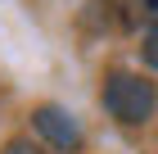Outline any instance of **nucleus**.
Instances as JSON below:
<instances>
[{
    "mask_svg": "<svg viewBox=\"0 0 158 154\" xmlns=\"http://www.w3.org/2000/svg\"><path fill=\"white\" fill-rule=\"evenodd\" d=\"M104 109H109L122 127H140V122L154 118L158 91H154L149 77H140V73H113L109 82H104Z\"/></svg>",
    "mask_w": 158,
    "mask_h": 154,
    "instance_id": "1",
    "label": "nucleus"
},
{
    "mask_svg": "<svg viewBox=\"0 0 158 154\" xmlns=\"http://www.w3.org/2000/svg\"><path fill=\"white\" fill-rule=\"evenodd\" d=\"M32 127H36L54 150H77V145H81V122H77V113H68L63 104H41L36 113H32Z\"/></svg>",
    "mask_w": 158,
    "mask_h": 154,
    "instance_id": "2",
    "label": "nucleus"
},
{
    "mask_svg": "<svg viewBox=\"0 0 158 154\" xmlns=\"http://www.w3.org/2000/svg\"><path fill=\"white\" fill-rule=\"evenodd\" d=\"M5 154H41V145H32L27 136H14V141L5 145Z\"/></svg>",
    "mask_w": 158,
    "mask_h": 154,
    "instance_id": "4",
    "label": "nucleus"
},
{
    "mask_svg": "<svg viewBox=\"0 0 158 154\" xmlns=\"http://www.w3.org/2000/svg\"><path fill=\"white\" fill-rule=\"evenodd\" d=\"M145 64H149V68L158 73V23H154V27L145 32Z\"/></svg>",
    "mask_w": 158,
    "mask_h": 154,
    "instance_id": "3",
    "label": "nucleus"
},
{
    "mask_svg": "<svg viewBox=\"0 0 158 154\" xmlns=\"http://www.w3.org/2000/svg\"><path fill=\"white\" fill-rule=\"evenodd\" d=\"M131 9H140V14H158V0H135Z\"/></svg>",
    "mask_w": 158,
    "mask_h": 154,
    "instance_id": "5",
    "label": "nucleus"
}]
</instances>
